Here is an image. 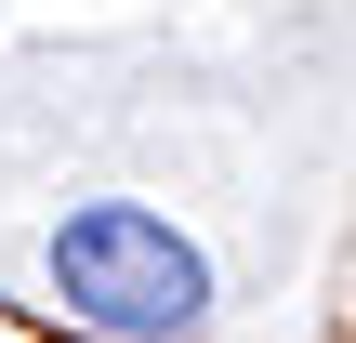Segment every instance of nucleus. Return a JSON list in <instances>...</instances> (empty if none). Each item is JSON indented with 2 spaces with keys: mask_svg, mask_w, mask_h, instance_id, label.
Returning a JSON list of instances; mask_svg holds the SVG:
<instances>
[{
  "mask_svg": "<svg viewBox=\"0 0 356 343\" xmlns=\"http://www.w3.org/2000/svg\"><path fill=\"white\" fill-rule=\"evenodd\" d=\"M53 291H66L92 330H119V343H172V330H198L211 264H198L159 212L92 198V212H66V225H53Z\"/></svg>",
  "mask_w": 356,
  "mask_h": 343,
  "instance_id": "f257e3e1",
  "label": "nucleus"
}]
</instances>
